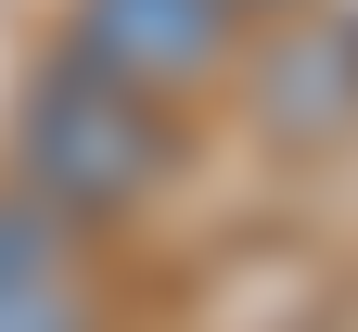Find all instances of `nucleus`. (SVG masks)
I'll use <instances>...</instances> for the list:
<instances>
[{
  "label": "nucleus",
  "instance_id": "f257e3e1",
  "mask_svg": "<svg viewBox=\"0 0 358 332\" xmlns=\"http://www.w3.org/2000/svg\"><path fill=\"white\" fill-rule=\"evenodd\" d=\"M13 166H26V205L52 230H103V217H141L179 179V115L90 77L77 52H52L13 103Z\"/></svg>",
  "mask_w": 358,
  "mask_h": 332
},
{
  "label": "nucleus",
  "instance_id": "f03ea898",
  "mask_svg": "<svg viewBox=\"0 0 358 332\" xmlns=\"http://www.w3.org/2000/svg\"><path fill=\"white\" fill-rule=\"evenodd\" d=\"M231 38H243L231 0H77L64 52L90 77L141 89V103H179V89H205L217 64H231Z\"/></svg>",
  "mask_w": 358,
  "mask_h": 332
},
{
  "label": "nucleus",
  "instance_id": "7ed1b4c3",
  "mask_svg": "<svg viewBox=\"0 0 358 332\" xmlns=\"http://www.w3.org/2000/svg\"><path fill=\"white\" fill-rule=\"evenodd\" d=\"M256 115L282 140H333L358 115V38L333 13H294L282 38H268V64H256Z\"/></svg>",
  "mask_w": 358,
  "mask_h": 332
},
{
  "label": "nucleus",
  "instance_id": "20e7f679",
  "mask_svg": "<svg viewBox=\"0 0 358 332\" xmlns=\"http://www.w3.org/2000/svg\"><path fill=\"white\" fill-rule=\"evenodd\" d=\"M0 332H90L77 230H52L26 192H0Z\"/></svg>",
  "mask_w": 358,
  "mask_h": 332
},
{
  "label": "nucleus",
  "instance_id": "39448f33",
  "mask_svg": "<svg viewBox=\"0 0 358 332\" xmlns=\"http://www.w3.org/2000/svg\"><path fill=\"white\" fill-rule=\"evenodd\" d=\"M231 13H294V0H231Z\"/></svg>",
  "mask_w": 358,
  "mask_h": 332
},
{
  "label": "nucleus",
  "instance_id": "423d86ee",
  "mask_svg": "<svg viewBox=\"0 0 358 332\" xmlns=\"http://www.w3.org/2000/svg\"><path fill=\"white\" fill-rule=\"evenodd\" d=\"M333 26H345V38H358V0H333Z\"/></svg>",
  "mask_w": 358,
  "mask_h": 332
}]
</instances>
